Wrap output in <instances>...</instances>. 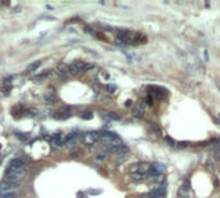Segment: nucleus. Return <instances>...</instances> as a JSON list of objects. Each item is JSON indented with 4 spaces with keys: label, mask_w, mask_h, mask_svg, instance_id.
<instances>
[{
    "label": "nucleus",
    "mask_w": 220,
    "mask_h": 198,
    "mask_svg": "<svg viewBox=\"0 0 220 198\" xmlns=\"http://www.w3.org/2000/svg\"><path fill=\"white\" fill-rule=\"evenodd\" d=\"M27 170L26 167H17V166H8L7 171H5V181L13 184H18L21 180H23Z\"/></svg>",
    "instance_id": "nucleus-1"
},
{
    "label": "nucleus",
    "mask_w": 220,
    "mask_h": 198,
    "mask_svg": "<svg viewBox=\"0 0 220 198\" xmlns=\"http://www.w3.org/2000/svg\"><path fill=\"white\" fill-rule=\"evenodd\" d=\"M99 140L103 143L104 145L110 147V148L116 147V145H120V144H124L119 136H117L115 133H111V131H104V133H102Z\"/></svg>",
    "instance_id": "nucleus-2"
},
{
    "label": "nucleus",
    "mask_w": 220,
    "mask_h": 198,
    "mask_svg": "<svg viewBox=\"0 0 220 198\" xmlns=\"http://www.w3.org/2000/svg\"><path fill=\"white\" fill-rule=\"evenodd\" d=\"M18 192L17 184L9 183V181H3L0 184V194H15Z\"/></svg>",
    "instance_id": "nucleus-3"
},
{
    "label": "nucleus",
    "mask_w": 220,
    "mask_h": 198,
    "mask_svg": "<svg viewBox=\"0 0 220 198\" xmlns=\"http://www.w3.org/2000/svg\"><path fill=\"white\" fill-rule=\"evenodd\" d=\"M100 138V134L96 133V131H89V133H85L84 136H83V140L85 144L88 145H92V144H95L96 142L99 140Z\"/></svg>",
    "instance_id": "nucleus-4"
},
{
    "label": "nucleus",
    "mask_w": 220,
    "mask_h": 198,
    "mask_svg": "<svg viewBox=\"0 0 220 198\" xmlns=\"http://www.w3.org/2000/svg\"><path fill=\"white\" fill-rule=\"evenodd\" d=\"M165 166L162 163H152L151 167H149V171H148V176H160V175H162L165 172Z\"/></svg>",
    "instance_id": "nucleus-5"
},
{
    "label": "nucleus",
    "mask_w": 220,
    "mask_h": 198,
    "mask_svg": "<svg viewBox=\"0 0 220 198\" xmlns=\"http://www.w3.org/2000/svg\"><path fill=\"white\" fill-rule=\"evenodd\" d=\"M149 167H151V165L149 163H134L133 166H130V172L131 174H135V172L148 174Z\"/></svg>",
    "instance_id": "nucleus-6"
},
{
    "label": "nucleus",
    "mask_w": 220,
    "mask_h": 198,
    "mask_svg": "<svg viewBox=\"0 0 220 198\" xmlns=\"http://www.w3.org/2000/svg\"><path fill=\"white\" fill-rule=\"evenodd\" d=\"M178 194H179V197H183V198L189 197V194H191V186H189L188 181H184L183 185H180Z\"/></svg>",
    "instance_id": "nucleus-7"
},
{
    "label": "nucleus",
    "mask_w": 220,
    "mask_h": 198,
    "mask_svg": "<svg viewBox=\"0 0 220 198\" xmlns=\"http://www.w3.org/2000/svg\"><path fill=\"white\" fill-rule=\"evenodd\" d=\"M110 152L111 153H113V155H125V153L129 152V148L125 145V144H120V145H116V147H112L110 148Z\"/></svg>",
    "instance_id": "nucleus-8"
},
{
    "label": "nucleus",
    "mask_w": 220,
    "mask_h": 198,
    "mask_svg": "<svg viewBox=\"0 0 220 198\" xmlns=\"http://www.w3.org/2000/svg\"><path fill=\"white\" fill-rule=\"evenodd\" d=\"M50 144L53 145V147H62L64 143H63V135H61V134H54L50 138Z\"/></svg>",
    "instance_id": "nucleus-9"
},
{
    "label": "nucleus",
    "mask_w": 220,
    "mask_h": 198,
    "mask_svg": "<svg viewBox=\"0 0 220 198\" xmlns=\"http://www.w3.org/2000/svg\"><path fill=\"white\" fill-rule=\"evenodd\" d=\"M9 166H17V167H26V162L21 158H13L9 162Z\"/></svg>",
    "instance_id": "nucleus-10"
},
{
    "label": "nucleus",
    "mask_w": 220,
    "mask_h": 198,
    "mask_svg": "<svg viewBox=\"0 0 220 198\" xmlns=\"http://www.w3.org/2000/svg\"><path fill=\"white\" fill-rule=\"evenodd\" d=\"M131 178H133V180H135V181H144V180H147L149 176H148V174L135 172V174H131Z\"/></svg>",
    "instance_id": "nucleus-11"
},
{
    "label": "nucleus",
    "mask_w": 220,
    "mask_h": 198,
    "mask_svg": "<svg viewBox=\"0 0 220 198\" xmlns=\"http://www.w3.org/2000/svg\"><path fill=\"white\" fill-rule=\"evenodd\" d=\"M71 116V113H67V112H57L53 114V117L57 118V120H66Z\"/></svg>",
    "instance_id": "nucleus-12"
},
{
    "label": "nucleus",
    "mask_w": 220,
    "mask_h": 198,
    "mask_svg": "<svg viewBox=\"0 0 220 198\" xmlns=\"http://www.w3.org/2000/svg\"><path fill=\"white\" fill-rule=\"evenodd\" d=\"M40 64H41L40 60H35L34 63H31V64L29 66V67H27V71H31V72H32V71H35V70L39 68V67H40Z\"/></svg>",
    "instance_id": "nucleus-13"
},
{
    "label": "nucleus",
    "mask_w": 220,
    "mask_h": 198,
    "mask_svg": "<svg viewBox=\"0 0 220 198\" xmlns=\"http://www.w3.org/2000/svg\"><path fill=\"white\" fill-rule=\"evenodd\" d=\"M58 71H61V73H69L68 72V64L59 63L58 64Z\"/></svg>",
    "instance_id": "nucleus-14"
},
{
    "label": "nucleus",
    "mask_w": 220,
    "mask_h": 198,
    "mask_svg": "<svg viewBox=\"0 0 220 198\" xmlns=\"http://www.w3.org/2000/svg\"><path fill=\"white\" fill-rule=\"evenodd\" d=\"M10 89H12V86H10L9 82L4 81V82H3V85H2V90L4 91V94H8V93L10 91Z\"/></svg>",
    "instance_id": "nucleus-15"
},
{
    "label": "nucleus",
    "mask_w": 220,
    "mask_h": 198,
    "mask_svg": "<svg viewBox=\"0 0 220 198\" xmlns=\"http://www.w3.org/2000/svg\"><path fill=\"white\" fill-rule=\"evenodd\" d=\"M49 72H50V71H45L44 73H41V75H39V76H36V77H34V81H36V82H37V81H42L45 77H48V76H49Z\"/></svg>",
    "instance_id": "nucleus-16"
},
{
    "label": "nucleus",
    "mask_w": 220,
    "mask_h": 198,
    "mask_svg": "<svg viewBox=\"0 0 220 198\" xmlns=\"http://www.w3.org/2000/svg\"><path fill=\"white\" fill-rule=\"evenodd\" d=\"M133 114L135 117H143V109L140 107H135L133 109Z\"/></svg>",
    "instance_id": "nucleus-17"
},
{
    "label": "nucleus",
    "mask_w": 220,
    "mask_h": 198,
    "mask_svg": "<svg viewBox=\"0 0 220 198\" xmlns=\"http://www.w3.org/2000/svg\"><path fill=\"white\" fill-rule=\"evenodd\" d=\"M80 117L84 118V120H90V118H93V113L86 111V112H83L81 114H80Z\"/></svg>",
    "instance_id": "nucleus-18"
},
{
    "label": "nucleus",
    "mask_w": 220,
    "mask_h": 198,
    "mask_svg": "<svg viewBox=\"0 0 220 198\" xmlns=\"http://www.w3.org/2000/svg\"><path fill=\"white\" fill-rule=\"evenodd\" d=\"M108 117H110V118H112V120H120V118H121V117H120V114H117V113H115V112L108 113Z\"/></svg>",
    "instance_id": "nucleus-19"
},
{
    "label": "nucleus",
    "mask_w": 220,
    "mask_h": 198,
    "mask_svg": "<svg viewBox=\"0 0 220 198\" xmlns=\"http://www.w3.org/2000/svg\"><path fill=\"white\" fill-rule=\"evenodd\" d=\"M0 198H14V194H0Z\"/></svg>",
    "instance_id": "nucleus-20"
},
{
    "label": "nucleus",
    "mask_w": 220,
    "mask_h": 198,
    "mask_svg": "<svg viewBox=\"0 0 220 198\" xmlns=\"http://www.w3.org/2000/svg\"><path fill=\"white\" fill-rule=\"evenodd\" d=\"M29 136H30V135H23V134H18V138H19V139H22V140H26V139H29Z\"/></svg>",
    "instance_id": "nucleus-21"
},
{
    "label": "nucleus",
    "mask_w": 220,
    "mask_h": 198,
    "mask_svg": "<svg viewBox=\"0 0 220 198\" xmlns=\"http://www.w3.org/2000/svg\"><path fill=\"white\" fill-rule=\"evenodd\" d=\"M77 198H86V194L81 193V192H79V193H77Z\"/></svg>",
    "instance_id": "nucleus-22"
},
{
    "label": "nucleus",
    "mask_w": 220,
    "mask_h": 198,
    "mask_svg": "<svg viewBox=\"0 0 220 198\" xmlns=\"http://www.w3.org/2000/svg\"><path fill=\"white\" fill-rule=\"evenodd\" d=\"M71 157L77 158V157H79V152H73V153H71Z\"/></svg>",
    "instance_id": "nucleus-23"
},
{
    "label": "nucleus",
    "mask_w": 220,
    "mask_h": 198,
    "mask_svg": "<svg viewBox=\"0 0 220 198\" xmlns=\"http://www.w3.org/2000/svg\"><path fill=\"white\" fill-rule=\"evenodd\" d=\"M115 89H116V87H115V86H112V85H110V86H108V90H110V91H113Z\"/></svg>",
    "instance_id": "nucleus-24"
},
{
    "label": "nucleus",
    "mask_w": 220,
    "mask_h": 198,
    "mask_svg": "<svg viewBox=\"0 0 220 198\" xmlns=\"http://www.w3.org/2000/svg\"><path fill=\"white\" fill-rule=\"evenodd\" d=\"M126 106H131V101H127L126 102Z\"/></svg>",
    "instance_id": "nucleus-25"
}]
</instances>
